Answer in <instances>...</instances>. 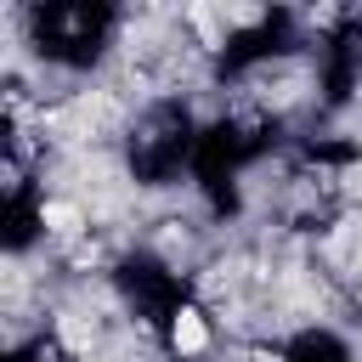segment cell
<instances>
[{
    "label": "cell",
    "mask_w": 362,
    "mask_h": 362,
    "mask_svg": "<svg viewBox=\"0 0 362 362\" xmlns=\"http://www.w3.org/2000/svg\"><path fill=\"white\" fill-rule=\"evenodd\" d=\"M175 351H204V322H198V311H181L175 317Z\"/></svg>",
    "instance_id": "cell-1"
},
{
    "label": "cell",
    "mask_w": 362,
    "mask_h": 362,
    "mask_svg": "<svg viewBox=\"0 0 362 362\" xmlns=\"http://www.w3.org/2000/svg\"><path fill=\"white\" fill-rule=\"evenodd\" d=\"M45 226L51 232H79V209L74 204H45Z\"/></svg>",
    "instance_id": "cell-2"
}]
</instances>
